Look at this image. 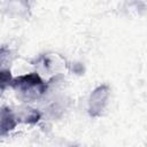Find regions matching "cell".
Here are the masks:
<instances>
[{
  "label": "cell",
  "instance_id": "obj_4",
  "mask_svg": "<svg viewBox=\"0 0 147 147\" xmlns=\"http://www.w3.org/2000/svg\"><path fill=\"white\" fill-rule=\"evenodd\" d=\"M9 82H10V72L2 70V71H1V84H2V90L5 88L6 84L9 83Z\"/></svg>",
  "mask_w": 147,
  "mask_h": 147
},
{
  "label": "cell",
  "instance_id": "obj_2",
  "mask_svg": "<svg viewBox=\"0 0 147 147\" xmlns=\"http://www.w3.org/2000/svg\"><path fill=\"white\" fill-rule=\"evenodd\" d=\"M108 99V87L106 85L99 86L91 95L90 99V114L92 116H98L105 108Z\"/></svg>",
  "mask_w": 147,
  "mask_h": 147
},
{
  "label": "cell",
  "instance_id": "obj_1",
  "mask_svg": "<svg viewBox=\"0 0 147 147\" xmlns=\"http://www.w3.org/2000/svg\"><path fill=\"white\" fill-rule=\"evenodd\" d=\"M11 86L17 92L26 95L28 99L39 96L46 90V85L42 83L40 77L34 72L15 78L11 82Z\"/></svg>",
  "mask_w": 147,
  "mask_h": 147
},
{
  "label": "cell",
  "instance_id": "obj_3",
  "mask_svg": "<svg viewBox=\"0 0 147 147\" xmlns=\"http://www.w3.org/2000/svg\"><path fill=\"white\" fill-rule=\"evenodd\" d=\"M15 125H16V121L10 109L2 108L1 110V134H5L7 131L14 129Z\"/></svg>",
  "mask_w": 147,
  "mask_h": 147
}]
</instances>
